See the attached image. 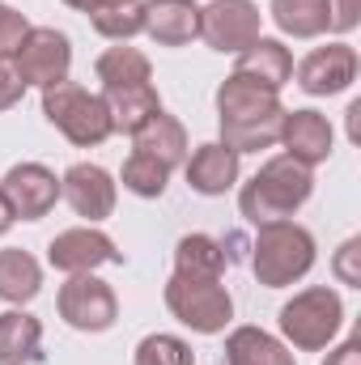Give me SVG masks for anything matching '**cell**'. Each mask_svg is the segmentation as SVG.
Listing matches in <instances>:
<instances>
[{"label":"cell","mask_w":361,"mask_h":365,"mask_svg":"<svg viewBox=\"0 0 361 365\" xmlns=\"http://www.w3.org/2000/svg\"><path fill=\"white\" fill-rule=\"evenodd\" d=\"M60 200H68V208L77 217H86L90 225L106 221L115 212V179L102 166H93V162H77L60 179Z\"/></svg>","instance_id":"obj_13"},{"label":"cell","mask_w":361,"mask_h":365,"mask_svg":"<svg viewBox=\"0 0 361 365\" xmlns=\"http://www.w3.org/2000/svg\"><path fill=\"white\" fill-rule=\"evenodd\" d=\"M315 191V175L310 166L293 162L289 153H276L268 158L251 182H243L238 191V208L251 225H264V221H289Z\"/></svg>","instance_id":"obj_2"},{"label":"cell","mask_w":361,"mask_h":365,"mask_svg":"<svg viewBox=\"0 0 361 365\" xmlns=\"http://www.w3.org/2000/svg\"><path fill=\"white\" fill-rule=\"evenodd\" d=\"M340 327H345V302L327 284H310L280 306V336L302 353L327 349L340 336Z\"/></svg>","instance_id":"obj_4"},{"label":"cell","mask_w":361,"mask_h":365,"mask_svg":"<svg viewBox=\"0 0 361 365\" xmlns=\"http://www.w3.org/2000/svg\"><path fill=\"white\" fill-rule=\"evenodd\" d=\"M276 145H285V153H289L293 162H302V166L315 170L319 162L332 158L336 132H332L327 115H319V110H285V119H280V140H276Z\"/></svg>","instance_id":"obj_14"},{"label":"cell","mask_w":361,"mask_h":365,"mask_svg":"<svg viewBox=\"0 0 361 365\" xmlns=\"http://www.w3.org/2000/svg\"><path fill=\"white\" fill-rule=\"evenodd\" d=\"M323 365H361V340L353 336V340H345L336 353H327V361Z\"/></svg>","instance_id":"obj_33"},{"label":"cell","mask_w":361,"mask_h":365,"mask_svg":"<svg viewBox=\"0 0 361 365\" xmlns=\"http://www.w3.org/2000/svg\"><path fill=\"white\" fill-rule=\"evenodd\" d=\"M56 310L73 331H106L119 319V302L115 289L106 280H98L93 272H77L68 276L56 293Z\"/></svg>","instance_id":"obj_8"},{"label":"cell","mask_w":361,"mask_h":365,"mask_svg":"<svg viewBox=\"0 0 361 365\" xmlns=\"http://www.w3.org/2000/svg\"><path fill=\"white\" fill-rule=\"evenodd\" d=\"M238 175H243V158L221 140H208L187 158V187L195 195H225L238 182Z\"/></svg>","instance_id":"obj_16"},{"label":"cell","mask_w":361,"mask_h":365,"mask_svg":"<svg viewBox=\"0 0 361 365\" xmlns=\"http://www.w3.org/2000/svg\"><path fill=\"white\" fill-rule=\"evenodd\" d=\"M268 13L289 38H319L332 26V0H272Z\"/></svg>","instance_id":"obj_23"},{"label":"cell","mask_w":361,"mask_h":365,"mask_svg":"<svg viewBox=\"0 0 361 365\" xmlns=\"http://www.w3.org/2000/svg\"><path fill=\"white\" fill-rule=\"evenodd\" d=\"M141 0H123V4H111V9H102V13H93L90 26L102 34V38H111V43H128L132 34H141Z\"/></svg>","instance_id":"obj_27"},{"label":"cell","mask_w":361,"mask_h":365,"mask_svg":"<svg viewBox=\"0 0 361 365\" xmlns=\"http://www.w3.org/2000/svg\"><path fill=\"white\" fill-rule=\"evenodd\" d=\"M123 255L115 251V242L93 230V225H77V230H64L47 242V264L60 268V272L77 276V272H93L102 264H119Z\"/></svg>","instance_id":"obj_11"},{"label":"cell","mask_w":361,"mask_h":365,"mask_svg":"<svg viewBox=\"0 0 361 365\" xmlns=\"http://www.w3.org/2000/svg\"><path fill=\"white\" fill-rule=\"evenodd\" d=\"M200 38L221 51L238 56L260 38V4L255 0H208L200 9Z\"/></svg>","instance_id":"obj_9"},{"label":"cell","mask_w":361,"mask_h":365,"mask_svg":"<svg viewBox=\"0 0 361 365\" xmlns=\"http://www.w3.org/2000/svg\"><path fill=\"white\" fill-rule=\"evenodd\" d=\"M357 21H361V0H332V26L327 30L349 34Z\"/></svg>","instance_id":"obj_32"},{"label":"cell","mask_w":361,"mask_h":365,"mask_svg":"<svg viewBox=\"0 0 361 365\" xmlns=\"http://www.w3.org/2000/svg\"><path fill=\"white\" fill-rule=\"evenodd\" d=\"M332 272H336V280H340V284L361 289V238L340 242V251H336V259H332Z\"/></svg>","instance_id":"obj_29"},{"label":"cell","mask_w":361,"mask_h":365,"mask_svg":"<svg viewBox=\"0 0 361 365\" xmlns=\"http://www.w3.org/2000/svg\"><path fill=\"white\" fill-rule=\"evenodd\" d=\"M0 195L9 200L17 221H39L56 208L60 200V179L43 166V162H21L0 179Z\"/></svg>","instance_id":"obj_10"},{"label":"cell","mask_w":361,"mask_h":365,"mask_svg":"<svg viewBox=\"0 0 361 365\" xmlns=\"http://www.w3.org/2000/svg\"><path fill=\"white\" fill-rule=\"evenodd\" d=\"M136 365H195L191 344L179 336H166V331H153L136 344Z\"/></svg>","instance_id":"obj_28"},{"label":"cell","mask_w":361,"mask_h":365,"mask_svg":"<svg viewBox=\"0 0 361 365\" xmlns=\"http://www.w3.org/2000/svg\"><path fill=\"white\" fill-rule=\"evenodd\" d=\"M43 115L77 149H93L106 136H115L102 93H90V90H81V86H73V81H60V86L43 90Z\"/></svg>","instance_id":"obj_5"},{"label":"cell","mask_w":361,"mask_h":365,"mask_svg":"<svg viewBox=\"0 0 361 365\" xmlns=\"http://www.w3.org/2000/svg\"><path fill=\"white\" fill-rule=\"evenodd\" d=\"M166 182H171V170H166L158 158L132 149V158L123 162V187H128L132 195H141V200H158V195L166 191Z\"/></svg>","instance_id":"obj_26"},{"label":"cell","mask_w":361,"mask_h":365,"mask_svg":"<svg viewBox=\"0 0 361 365\" xmlns=\"http://www.w3.org/2000/svg\"><path fill=\"white\" fill-rule=\"evenodd\" d=\"M166 310L179 319L183 327H191V331H200V336H217V331H225L230 319H234V297H230V289L221 284V276L208 280V276L175 272L166 280Z\"/></svg>","instance_id":"obj_6"},{"label":"cell","mask_w":361,"mask_h":365,"mask_svg":"<svg viewBox=\"0 0 361 365\" xmlns=\"http://www.w3.org/2000/svg\"><path fill=\"white\" fill-rule=\"evenodd\" d=\"M13 221H17V217H13V208H9V200L0 195V238H4L9 230H13Z\"/></svg>","instance_id":"obj_35"},{"label":"cell","mask_w":361,"mask_h":365,"mask_svg":"<svg viewBox=\"0 0 361 365\" xmlns=\"http://www.w3.org/2000/svg\"><path fill=\"white\" fill-rule=\"evenodd\" d=\"M234 73L247 77V81H255V86H264V90L280 93V86L293 77V56H289V47H285L280 38H264V34H260L251 47L238 51Z\"/></svg>","instance_id":"obj_17"},{"label":"cell","mask_w":361,"mask_h":365,"mask_svg":"<svg viewBox=\"0 0 361 365\" xmlns=\"http://www.w3.org/2000/svg\"><path fill=\"white\" fill-rule=\"evenodd\" d=\"M225 259H230L225 247L217 238H208V234H187L175 247V272H183V276H208V280H217V276L225 272Z\"/></svg>","instance_id":"obj_25"},{"label":"cell","mask_w":361,"mask_h":365,"mask_svg":"<svg viewBox=\"0 0 361 365\" xmlns=\"http://www.w3.org/2000/svg\"><path fill=\"white\" fill-rule=\"evenodd\" d=\"M315 268V234L298 221H264L251 242V272L264 289H285Z\"/></svg>","instance_id":"obj_3"},{"label":"cell","mask_w":361,"mask_h":365,"mask_svg":"<svg viewBox=\"0 0 361 365\" xmlns=\"http://www.w3.org/2000/svg\"><path fill=\"white\" fill-rule=\"evenodd\" d=\"M43 289V268L30 251L21 247H4L0 251V302L9 306H26L30 297H39Z\"/></svg>","instance_id":"obj_22"},{"label":"cell","mask_w":361,"mask_h":365,"mask_svg":"<svg viewBox=\"0 0 361 365\" xmlns=\"http://www.w3.org/2000/svg\"><path fill=\"white\" fill-rule=\"evenodd\" d=\"M43 361V323L21 306L0 314V365Z\"/></svg>","instance_id":"obj_18"},{"label":"cell","mask_w":361,"mask_h":365,"mask_svg":"<svg viewBox=\"0 0 361 365\" xmlns=\"http://www.w3.org/2000/svg\"><path fill=\"white\" fill-rule=\"evenodd\" d=\"M93 73H98L102 90H119V86H153V64H149V56L136 51V47H128V43L106 47V51L98 56Z\"/></svg>","instance_id":"obj_24"},{"label":"cell","mask_w":361,"mask_h":365,"mask_svg":"<svg viewBox=\"0 0 361 365\" xmlns=\"http://www.w3.org/2000/svg\"><path fill=\"white\" fill-rule=\"evenodd\" d=\"M21 93H26V81H21V73H17L13 56L0 51V110H13V106L21 102Z\"/></svg>","instance_id":"obj_30"},{"label":"cell","mask_w":361,"mask_h":365,"mask_svg":"<svg viewBox=\"0 0 361 365\" xmlns=\"http://www.w3.org/2000/svg\"><path fill=\"white\" fill-rule=\"evenodd\" d=\"M357 81V51L349 43H327V47H315L302 64H298V86L310 93V98H332V93H345Z\"/></svg>","instance_id":"obj_12"},{"label":"cell","mask_w":361,"mask_h":365,"mask_svg":"<svg viewBox=\"0 0 361 365\" xmlns=\"http://www.w3.org/2000/svg\"><path fill=\"white\" fill-rule=\"evenodd\" d=\"M106 102V115H111V128L115 132H141L158 110H162V98L158 86H119V90H102Z\"/></svg>","instance_id":"obj_20"},{"label":"cell","mask_w":361,"mask_h":365,"mask_svg":"<svg viewBox=\"0 0 361 365\" xmlns=\"http://www.w3.org/2000/svg\"><path fill=\"white\" fill-rule=\"evenodd\" d=\"M132 149H136V153H149V158H158L166 170H175V166L187 162V128H183L175 115L158 110L141 132H132Z\"/></svg>","instance_id":"obj_19"},{"label":"cell","mask_w":361,"mask_h":365,"mask_svg":"<svg viewBox=\"0 0 361 365\" xmlns=\"http://www.w3.org/2000/svg\"><path fill=\"white\" fill-rule=\"evenodd\" d=\"M141 34L158 47H187L200 38V4L195 0H141Z\"/></svg>","instance_id":"obj_15"},{"label":"cell","mask_w":361,"mask_h":365,"mask_svg":"<svg viewBox=\"0 0 361 365\" xmlns=\"http://www.w3.org/2000/svg\"><path fill=\"white\" fill-rule=\"evenodd\" d=\"M280 119H285V106H280V93L276 90H264V86H255V81H247L238 73H230L217 86L221 145L234 149L238 158L272 149L280 140Z\"/></svg>","instance_id":"obj_1"},{"label":"cell","mask_w":361,"mask_h":365,"mask_svg":"<svg viewBox=\"0 0 361 365\" xmlns=\"http://www.w3.org/2000/svg\"><path fill=\"white\" fill-rule=\"evenodd\" d=\"M13 64L26 86H39V90L60 86L68 81V68H73V43L56 26H30L26 38L13 47Z\"/></svg>","instance_id":"obj_7"},{"label":"cell","mask_w":361,"mask_h":365,"mask_svg":"<svg viewBox=\"0 0 361 365\" xmlns=\"http://www.w3.org/2000/svg\"><path fill=\"white\" fill-rule=\"evenodd\" d=\"M68 9H77V13H86V17H93V13H102V9H111V4H123V0H64Z\"/></svg>","instance_id":"obj_34"},{"label":"cell","mask_w":361,"mask_h":365,"mask_svg":"<svg viewBox=\"0 0 361 365\" xmlns=\"http://www.w3.org/2000/svg\"><path fill=\"white\" fill-rule=\"evenodd\" d=\"M26 30H30V21H26L13 4H4V0H0V51H9V56H13V47L26 38Z\"/></svg>","instance_id":"obj_31"},{"label":"cell","mask_w":361,"mask_h":365,"mask_svg":"<svg viewBox=\"0 0 361 365\" xmlns=\"http://www.w3.org/2000/svg\"><path fill=\"white\" fill-rule=\"evenodd\" d=\"M225 365H298V361L264 327H234L225 336Z\"/></svg>","instance_id":"obj_21"}]
</instances>
